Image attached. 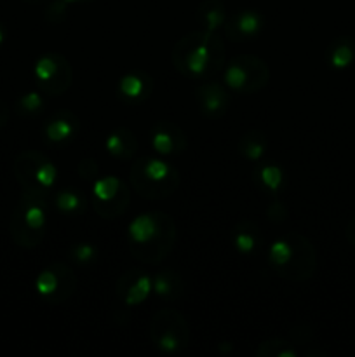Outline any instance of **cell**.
<instances>
[{
  "mask_svg": "<svg viewBox=\"0 0 355 357\" xmlns=\"http://www.w3.org/2000/svg\"><path fill=\"white\" fill-rule=\"evenodd\" d=\"M79 278L65 261L58 260L49 264L35 279V289L44 302L51 305L66 303L77 291Z\"/></svg>",
  "mask_w": 355,
  "mask_h": 357,
  "instance_id": "9c48e42d",
  "label": "cell"
},
{
  "mask_svg": "<svg viewBox=\"0 0 355 357\" xmlns=\"http://www.w3.org/2000/svg\"><path fill=\"white\" fill-rule=\"evenodd\" d=\"M68 3H89L93 2V0H66Z\"/></svg>",
  "mask_w": 355,
  "mask_h": 357,
  "instance_id": "e575fe53",
  "label": "cell"
},
{
  "mask_svg": "<svg viewBox=\"0 0 355 357\" xmlns=\"http://www.w3.org/2000/svg\"><path fill=\"white\" fill-rule=\"evenodd\" d=\"M49 194L23 190L9 222V234L14 244L24 250L40 246L47 230Z\"/></svg>",
  "mask_w": 355,
  "mask_h": 357,
  "instance_id": "277c9868",
  "label": "cell"
},
{
  "mask_svg": "<svg viewBox=\"0 0 355 357\" xmlns=\"http://www.w3.org/2000/svg\"><path fill=\"white\" fill-rule=\"evenodd\" d=\"M68 6L66 0H52L45 9L44 17L49 24H59L66 20L68 16Z\"/></svg>",
  "mask_w": 355,
  "mask_h": 357,
  "instance_id": "f1b7e54d",
  "label": "cell"
},
{
  "mask_svg": "<svg viewBox=\"0 0 355 357\" xmlns=\"http://www.w3.org/2000/svg\"><path fill=\"white\" fill-rule=\"evenodd\" d=\"M171 59L174 68L187 79L209 80L225 66V40L216 31L202 28L190 31L174 44Z\"/></svg>",
  "mask_w": 355,
  "mask_h": 357,
  "instance_id": "6da1fadb",
  "label": "cell"
},
{
  "mask_svg": "<svg viewBox=\"0 0 355 357\" xmlns=\"http://www.w3.org/2000/svg\"><path fill=\"white\" fill-rule=\"evenodd\" d=\"M267 136L265 132L256 131H247L240 136L239 143H237V150H239L240 155L246 160H251V162H260L263 159L265 152H267Z\"/></svg>",
  "mask_w": 355,
  "mask_h": 357,
  "instance_id": "7402d4cb",
  "label": "cell"
},
{
  "mask_svg": "<svg viewBox=\"0 0 355 357\" xmlns=\"http://www.w3.org/2000/svg\"><path fill=\"white\" fill-rule=\"evenodd\" d=\"M312 330L306 326H298V328H292L291 330V338H292V344L298 347V345H305L312 340Z\"/></svg>",
  "mask_w": 355,
  "mask_h": 357,
  "instance_id": "1f68e13d",
  "label": "cell"
},
{
  "mask_svg": "<svg viewBox=\"0 0 355 357\" xmlns=\"http://www.w3.org/2000/svg\"><path fill=\"white\" fill-rule=\"evenodd\" d=\"M45 107L44 96L37 91H30V93L23 94L16 103V112L19 117H35L40 114Z\"/></svg>",
  "mask_w": 355,
  "mask_h": 357,
  "instance_id": "83f0119b",
  "label": "cell"
},
{
  "mask_svg": "<svg viewBox=\"0 0 355 357\" xmlns=\"http://www.w3.org/2000/svg\"><path fill=\"white\" fill-rule=\"evenodd\" d=\"M131 188L118 176H97L93 181V208L100 218L113 220L127 211Z\"/></svg>",
  "mask_w": 355,
  "mask_h": 357,
  "instance_id": "30bf717a",
  "label": "cell"
},
{
  "mask_svg": "<svg viewBox=\"0 0 355 357\" xmlns=\"http://www.w3.org/2000/svg\"><path fill=\"white\" fill-rule=\"evenodd\" d=\"M153 293L164 302H178L184 293V281L180 272L173 268H164L152 275Z\"/></svg>",
  "mask_w": 355,
  "mask_h": 357,
  "instance_id": "d6986e66",
  "label": "cell"
},
{
  "mask_svg": "<svg viewBox=\"0 0 355 357\" xmlns=\"http://www.w3.org/2000/svg\"><path fill=\"white\" fill-rule=\"evenodd\" d=\"M254 178H256L260 187L271 192V194H277L278 190H282V187L285 183L284 169L278 164L274 162L258 164L256 171H254Z\"/></svg>",
  "mask_w": 355,
  "mask_h": 357,
  "instance_id": "d4e9b609",
  "label": "cell"
},
{
  "mask_svg": "<svg viewBox=\"0 0 355 357\" xmlns=\"http://www.w3.org/2000/svg\"><path fill=\"white\" fill-rule=\"evenodd\" d=\"M195 96H197L202 115L214 121L225 117L230 108V101H232L228 87L216 80H205L202 86L197 87Z\"/></svg>",
  "mask_w": 355,
  "mask_h": 357,
  "instance_id": "5bb4252c",
  "label": "cell"
},
{
  "mask_svg": "<svg viewBox=\"0 0 355 357\" xmlns=\"http://www.w3.org/2000/svg\"><path fill=\"white\" fill-rule=\"evenodd\" d=\"M256 357H296L299 356L298 347L284 338H270L261 342L256 347Z\"/></svg>",
  "mask_w": 355,
  "mask_h": 357,
  "instance_id": "484cf974",
  "label": "cell"
},
{
  "mask_svg": "<svg viewBox=\"0 0 355 357\" xmlns=\"http://www.w3.org/2000/svg\"><path fill=\"white\" fill-rule=\"evenodd\" d=\"M267 260L278 278L303 282L315 272L317 251L308 237L299 232H287L268 246Z\"/></svg>",
  "mask_w": 355,
  "mask_h": 357,
  "instance_id": "3957f363",
  "label": "cell"
},
{
  "mask_svg": "<svg viewBox=\"0 0 355 357\" xmlns=\"http://www.w3.org/2000/svg\"><path fill=\"white\" fill-rule=\"evenodd\" d=\"M77 171H79V174L82 176V180L86 181H94L100 176V166H97L96 160L90 159V157H86V159L80 160L79 166H77Z\"/></svg>",
  "mask_w": 355,
  "mask_h": 357,
  "instance_id": "4dcf8cb0",
  "label": "cell"
},
{
  "mask_svg": "<svg viewBox=\"0 0 355 357\" xmlns=\"http://www.w3.org/2000/svg\"><path fill=\"white\" fill-rule=\"evenodd\" d=\"M54 201L56 209L63 215H82L87 209V199L82 192L75 190V188H63V190H58L52 197Z\"/></svg>",
  "mask_w": 355,
  "mask_h": 357,
  "instance_id": "cb8c5ba5",
  "label": "cell"
},
{
  "mask_svg": "<svg viewBox=\"0 0 355 357\" xmlns=\"http://www.w3.org/2000/svg\"><path fill=\"white\" fill-rule=\"evenodd\" d=\"M327 63L336 70H345L354 63L355 59V44L352 38L340 37L331 42L326 52Z\"/></svg>",
  "mask_w": 355,
  "mask_h": 357,
  "instance_id": "603a6c76",
  "label": "cell"
},
{
  "mask_svg": "<svg viewBox=\"0 0 355 357\" xmlns=\"http://www.w3.org/2000/svg\"><path fill=\"white\" fill-rule=\"evenodd\" d=\"M132 190L148 201L171 197L180 187V171L157 157H139L129 169Z\"/></svg>",
  "mask_w": 355,
  "mask_h": 357,
  "instance_id": "5b68a950",
  "label": "cell"
},
{
  "mask_svg": "<svg viewBox=\"0 0 355 357\" xmlns=\"http://www.w3.org/2000/svg\"><path fill=\"white\" fill-rule=\"evenodd\" d=\"M233 248L240 255H253L263 246V236L261 230L253 220H239L232 229Z\"/></svg>",
  "mask_w": 355,
  "mask_h": 357,
  "instance_id": "ac0fdd59",
  "label": "cell"
},
{
  "mask_svg": "<svg viewBox=\"0 0 355 357\" xmlns=\"http://www.w3.org/2000/svg\"><path fill=\"white\" fill-rule=\"evenodd\" d=\"M265 17L256 9H239L226 17L225 37L233 42H247L256 38L263 31Z\"/></svg>",
  "mask_w": 355,
  "mask_h": 357,
  "instance_id": "9a60e30c",
  "label": "cell"
},
{
  "mask_svg": "<svg viewBox=\"0 0 355 357\" xmlns=\"http://www.w3.org/2000/svg\"><path fill=\"white\" fill-rule=\"evenodd\" d=\"M150 146L159 155L173 157L180 155L187 150L188 136L183 129L171 121H159L150 128L148 132Z\"/></svg>",
  "mask_w": 355,
  "mask_h": 357,
  "instance_id": "7c38bea8",
  "label": "cell"
},
{
  "mask_svg": "<svg viewBox=\"0 0 355 357\" xmlns=\"http://www.w3.org/2000/svg\"><path fill=\"white\" fill-rule=\"evenodd\" d=\"M68 258L75 265L80 267H87L97 261V248L93 243H75L68 248Z\"/></svg>",
  "mask_w": 355,
  "mask_h": 357,
  "instance_id": "4316f807",
  "label": "cell"
},
{
  "mask_svg": "<svg viewBox=\"0 0 355 357\" xmlns=\"http://www.w3.org/2000/svg\"><path fill=\"white\" fill-rule=\"evenodd\" d=\"M265 216H267L270 222L274 223H282L285 222V218L289 216V208L285 206V202H282L281 199H275L268 204L267 211H265Z\"/></svg>",
  "mask_w": 355,
  "mask_h": 357,
  "instance_id": "f546056e",
  "label": "cell"
},
{
  "mask_svg": "<svg viewBox=\"0 0 355 357\" xmlns=\"http://www.w3.org/2000/svg\"><path fill=\"white\" fill-rule=\"evenodd\" d=\"M14 174L23 190L45 192L51 194L58 169L47 155L38 150H24L14 160Z\"/></svg>",
  "mask_w": 355,
  "mask_h": 357,
  "instance_id": "ba28073f",
  "label": "cell"
},
{
  "mask_svg": "<svg viewBox=\"0 0 355 357\" xmlns=\"http://www.w3.org/2000/svg\"><path fill=\"white\" fill-rule=\"evenodd\" d=\"M190 326L176 309H162L150 321V340L162 354H180L190 344Z\"/></svg>",
  "mask_w": 355,
  "mask_h": 357,
  "instance_id": "8992f818",
  "label": "cell"
},
{
  "mask_svg": "<svg viewBox=\"0 0 355 357\" xmlns=\"http://www.w3.org/2000/svg\"><path fill=\"white\" fill-rule=\"evenodd\" d=\"M152 291V275L146 274L141 268L127 271L117 279V284H115V295L118 302L127 307L141 305Z\"/></svg>",
  "mask_w": 355,
  "mask_h": 357,
  "instance_id": "4fadbf2b",
  "label": "cell"
},
{
  "mask_svg": "<svg viewBox=\"0 0 355 357\" xmlns=\"http://www.w3.org/2000/svg\"><path fill=\"white\" fill-rule=\"evenodd\" d=\"M153 79L143 70H132L117 82V96L125 105H141L152 96Z\"/></svg>",
  "mask_w": 355,
  "mask_h": 357,
  "instance_id": "e0dca14e",
  "label": "cell"
},
{
  "mask_svg": "<svg viewBox=\"0 0 355 357\" xmlns=\"http://www.w3.org/2000/svg\"><path fill=\"white\" fill-rule=\"evenodd\" d=\"M35 82L40 93L61 96L73 84L72 63L61 52H45L33 65Z\"/></svg>",
  "mask_w": 355,
  "mask_h": 357,
  "instance_id": "8fae6325",
  "label": "cell"
},
{
  "mask_svg": "<svg viewBox=\"0 0 355 357\" xmlns=\"http://www.w3.org/2000/svg\"><path fill=\"white\" fill-rule=\"evenodd\" d=\"M3 38H6V30H3V26H2V24H0V45H2Z\"/></svg>",
  "mask_w": 355,
  "mask_h": 357,
  "instance_id": "d590c367",
  "label": "cell"
},
{
  "mask_svg": "<svg viewBox=\"0 0 355 357\" xmlns=\"http://www.w3.org/2000/svg\"><path fill=\"white\" fill-rule=\"evenodd\" d=\"M104 149L113 159L131 160L138 150V138L129 128H117L106 136Z\"/></svg>",
  "mask_w": 355,
  "mask_h": 357,
  "instance_id": "ffe728a7",
  "label": "cell"
},
{
  "mask_svg": "<svg viewBox=\"0 0 355 357\" xmlns=\"http://www.w3.org/2000/svg\"><path fill=\"white\" fill-rule=\"evenodd\" d=\"M226 9L223 0H202L195 10V20L202 30L218 31L225 26Z\"/></svg>",
  "mask_w": 355,
  "mask_h": 357,
  "instance_id": "44dd1931",
  "label": "cell"
},
{
  "mask_svg": "<svg viewBox=\"0 0 355 357\" xmlns=\"http://www.w3.org/2000/svg\"><path fill=\"white\" fill-rule=\"evenodd\" d=\"M176 237V222L164 211L143 213L127 227L129 251L145 265L162 264L173 251Z\"/></svg>",
  "mask_w": 355,
  "mask_h": 357,
  "instance_id": "7a4b0ae2",
  "label": "cell"
},
{
  "mask_svg": "<svg viewBox=\"0 0 355 357\" xmlns=\"http://www.w3.org/2000/svg\"><path fill=\"white\" fill-rule=\"evenodd\" d=\"M270 80L267 61L254 54H239L226 65L223 84L237 94H254Z\"/></svg>",
  "mask_w": 355,
  "mask_h": 357,
  "instance_id": "52a82bcc",
  "label": "cell"
},
{
  "mask_svg": "<svg viewBox=\"0 0 355 357\" xmlns=\"http://www.w3.org/2000/svg\"><path fill=\"white\" fill-rule=\"evenodd\" d=\"M7 121V108L3 105H0V126L6 124Z\"/></svg>",
  "mask_w": 355,
  "mask_h": 357,
  "instance_id": "836d02e7",
  "label": "cell"
},
{
  "mask_svg": "<svg viewBox=\"0 0 355 357\" xmlns=\"http://www.w3.org/2000/svg\"><path fill=\"white\" fill-rule=\"evenodd\" d=\"M345 236H347L348 243L352 246H355V218H352L350 222L347 223V229H345Z\"/></svg>",
  "mask_w": 355,
  "mask_h": 357,
  "instance_id": "d6a6232c",
  "label": "cell"
},
{
  "mask_svg": "<svg viewBox=\"0 0 355 357\" xmlns=\"http://www.w3.org/2000/svg\"><path fill=\"white\" fill-rule=\"evenodd\" d=\"M24 2H28V3H40V2H44V0H24Z\"/></svg>",
  "mask_w": 355,
  "mask_h": 357,
  "instance_id": "8d00e7d4",
  "label": "cell"
},
{
  "mask_svg": "<svg viewBox=\"0 0 355 357\" xmlns=\"http://www.w3.org/2000/svg\"><path fill=\"white\" fill-rule=\"evenodd\" d=\"M80 119L72 110H58L44 124L42 135L47 145L65 146L79 135Z\"/></svg>",
  "mask_w": 355,
  "mask_h": 357,
  "instance_id": "2e32d148",
  "label": "cell"
}]
</instances>
